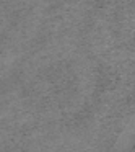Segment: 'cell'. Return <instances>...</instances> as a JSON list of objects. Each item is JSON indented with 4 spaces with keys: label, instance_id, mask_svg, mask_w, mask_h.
I'll return each instance as SVG.
<instances>
[{
    "label": "cell",
    "instance_id": "cell-1",
    "mask_svg": "<svg viewBox=\"0 0 135 152\" xmlns=\"http://www.w3.org/2000/svg\"><path fill=\"white\" fill-rule=\"evenodd\" d=\"M135 147V106L132 110L130 116L127 118V123L122 128L121 134L117 136L114 145H112V152H132Z\"/></svg>",
    "mask_w": 135,
    "mask_h": 152
}]
</instances>
